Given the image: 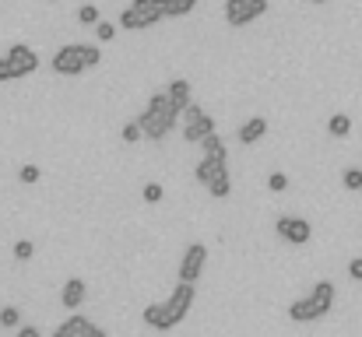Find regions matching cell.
I'll use <instances>...</instances> for the list:
<instances>
[{
    "label": "cell",
    "instance_id": "5bb4252c",
    "mask_svg": "<svg viewBox=\"0 0 362 337\" xmlns=\"http://www.w3.org/2000/svg\"><path fill=\"white\" fill-rule=\"evenodd\" d=\"M166 95H169V102L176 106V113H183V109L194 102V99H190V81H183V78H180V81H173V85L166 88Z\"/></svg>",
    "mask_w": 362,
    "mask_h": 337
},
{
    "label": "cell",
    "instance_id": "83f0119b",
    "mask_svg": "<svg viewBox=\"0 0 362 337\" xmlns=\"http://www.w3.org/2000/svg\"><path fill=\"white\" fill-rule=\"evenodd\" d=\"M32 253H36V246H32L29 239H22V242H15V256H18V260H32Z\"/></svg>",
    "mask_w": 362,
    "mask_h": 337
},
{
    "label": "cell",
    "instance_id": "e0dca14e",
    "mask_svg": "<svg viewBox=\"0 0 362 337\" xmlns=\"http://www.w3.org/2000/svg\"><path fill=\"white\" fill-rule=\"evenodd\" d=\"M208 190H211V197H218V200H225V197L232 193V179H229V172H222V176H215V179L208 183Z\"/></svg>",
    "mask_w": 362,
    "mask_h": 337
},
{
    "label": "cell",
    "instance_id": "7a4b0ae2",
    "mask_svg": "<svg viewBox=\"0 0 362 337\" xmlns=\"http://www.w3.org/2000/svg\"><path fill=\"white\" fill-rule=\"evenodd\" d=\"M176 106L169 102V95L166 92H159V95H152L148 99V106H145V113L138 116V123H141V134L145 137H152V141H162L173 127H176Z\"/></svg>",
    "mask_w": 362,
    "mask_h": 337
},
{
    "label": "cell",
    "instance_id": "3957f363",
    "mask_svg": "<svg viewBox=\"0 0 362 337\" xmlns=\"http://www.w3.org/2000/svg\"><path fill=\"white\" fill-rule=\"evenodd\" d=\"M330 309H334V284H330V281H316V284L309 288V295H302V298H295V302L288 305V319H295V323H313V319L327 316Z\"/></svg>",
    "mask_w": 362,
    "mask_h": 337
},
{
    "label": "cell",
    "instance_id": "2e32d148",
    "mask_svg": "<svg viewBox=\"0 0 362 337\" xmlns=\"http://www.w3.org/2000/svg\"><path fill=\"white\" fill-rule=\"evenodd\" d=\"M197 8V0H166V18H187Z\"/></svg>",
    "mask_w": 362,
    "mask_h": 337
},
{
    "label": "cell",
    "instance_id": "f546056e",
    "mask_svg": "<svg viewBox=\"0 0 362 337\" xmlns=\"http://www.w3.org/2000/svg\"><path fill=\"white\" fill-rule=\"evenodd\" d=\"M81 337H109V333H106V330H102V326H95V323H88V326H85V333H81Z\"/></svg>",
    "mask_w": 362,
    "mask_h": 337
},
{
    "label": "cell",
    "instance_id": "484cf974",
    "mask_svg": "<svg viewBox=\"0 0 362 337\" xmlns=\"http://www.w3.org/2000/svg\"><path fill=\"white\" fill-rule=\"evenodd\" d=\"M95 36H99V43H109V39L116 36V25H113V22H99V25H95Z\"/></svg>",
    "mask_w": 362,
    "mask_h": 337
},
{
    "label": "cell",
    "instance_id": "30bf717a",
    "mask_svg": "<svg viewBox=\"0 0 362 337\" xmlns=\"http://www.w3.org/2000/svg\"><path fill=\"white\" fill-rule=\"evenodd\" d=\"M204 263H208V249H204V242H190L187 253H183V260H180V281H190V284L201 281Z\"/></svg>",
    "mask_w": 362,
    "mask_h": 337
},
{
    "label": "cell",
    "instance_id": "4dcf8cb0",
    "mask_svg": "<svg viewBox=\"0 0 362 337\" xmlns=\"http://www.w3.org/2000/svg\"><path fill=\"white\" fill-rule=\"evenodd\" d=\"M0 81H15V78H11V67H8L4 57H0Z\"/></svg>",
    "mask_w": 362,
    "mask_h": 337
},
{
    "label": "cell",
    "instance_id": "ac0fdd59",
    "mask_svg": "<svg viewBox=\"0 0 362 337\" xmlns=\"http://www.w3.org/2000/svg\"><path fill=\"white\" fill-rule=\"evenodd\" d=\"M201 148H204V155H229V151H225V141L218 137V130L208 134V137L201 141Z\"/></svg>",
    "mask_w": 362,
    "mask_h": 337
},
{
    "label": "cell",
    "instance_id": "52a82bcc",
    "mask_svg": "<svg viewBox=\"0 0 362 337\" xmlns=\"http://www.w3.org/2000/svg\"><path fill=\"white\" fill-rule=\"evenodd\" d=\"M260 15H267V0H225V22L229 25H250Z\"/></svg>",
    "mask_w": 362,
    "mask_h": 337
},
{
    "label": "cell",
    "instance_id": "7402d4cb",
    "mask_svg": "<svg viewBox=\"0 0 362 337\" xmlns=\"http://www.w3.org/2000/svg\"><path fill=\"white\" fill-rule=\"evenodd\" d=\"M64 323H67V330H71L74 337H81V333H85V326H88L92 319H88V316H81V312H71V316H67Z\"/></svg>",
    "mask_w": 362,
    "mask_h": 337
},
{
    "label": "cell",
    "instance_id": "d6986e66",
    "mask_svg": "<svg viewBox=\"0 0 362 337\" xmlns=\"http://www.w3.org/2000/svg\"><path fill=\"white\" fill-rule=\"evenodd\" d=\"M341 183H344V190L358 193V190H362V169H344V172H341Z\"/></svg>",
    "mask_w": 362,
    "mask_h": 337
},
{
    "label": "cell",
    "instance_id": "44dd1931",
    "mask_svg": "<svg viewBox=\"0 0 362 337\" xmlns=\"http://www.w3.org/2000/svg\"><path fill=\"white\" fill-rule=\"evenodd\" d=\"M78 22H81V25H92V29H95V25L102 22V18H99V8H95V4H85V8H78Z\"/></svg>",
    "mask_w": 362,
    "mask_h": 337
},
{
    "label": "cell",
    "instance_id": "6da1fadb",
    "mask_svg": "<svg viewBox=\"0 0 362 337\" xmlns=\"http://www.w3.org/2000/svg\"><path fill=\"white\" fill-rule=\"evenodd\" d=\"M190 305H194V284L180 281L166 302L145 305L141 316H145V326H152V330H173L176 323H183V316L190 312Z\"/></svg>",
    "mask_w": 362,
    "mask_h": 337
},
{
    "label": "cell",
    "instance_id": "cb8c5ba5",
    "mask_svg": "<svg viewBox=\"0 0 362 337\" xmlns=\"http://www.w3.org/2000/svg\"><path fill=\"white\" fill-rule=\"evenodd\" d=\"M162 197H166L162 183H145V204H159Z\"/></svg>",
    "mask_w": 362,
    "mask_h": 337
},
{
    "label": "cell",
    "instance_id": "5b68a950",
    "mask_svg": "<svg viewBox=\"0 0 362 337\" xmlns=\"http://www.w3.org/2000/svg\"><path fill=\"white\" fill-rule=\"evenodd\" d=\"M166 18V0H134V4L120 15V29H130V32H141V29H152Z\"/></svg>",
    "mask_w": 362,
    "mask_h": 337
},
{
    "label": "cell",
    "instance_id": "d4e9b609",
    "mask_svg": "<svg viewBox=\"0 0 362 337\" xmlns=\"http://www.w3.org/2000/svg\"><path fill=\"white\" fill-rule=\"evenodd\" d=\"M120 137H123V144H138V141H141V123H138V120H134V123H127Z\"/></svg>",
    "mask_w": 362,
    "mask_h": 337
},
{
    "label": "cell",
    "instance_id": "603a6c76",
    "mask_svg": "<svg viewBox=\"0 0 362 337\" xmlns=\"http://www.w3.org/2000/svg\"><path fill=\"white\" fill-rule=\"evenodd\" d=\"M267 190H271V193L288 190V176H285V172H271V176H267Z\"/></svg>",
    "mask_w": 362,
    "mask_h": 337
},
{
    "label": "cell",
    "instance_id": "ffe728a7",
    "mask_svg": "<svg viewBox=\"0 0 362 337\" xmlns=\"http://www.w3.org/2000/svg\"><path fill=\"white\" fill-rule=\"evenodd\" d=\"M0 326H22V309L4 305V309H0Z\"/></svg>",
    "mask_w": 362,
    "mask_h": 337
},
{
    "label": "cell",
    "instance_id": "4316f807",
    "mask_svg": "<svg viewBox=\"0 0 362 337\" xmlns=\"http://www.w3.org/2000/svg\"><path fill=\"white\" fill-rule=\"evenodd\" d=\"M39 176H43V169H39V165H22V172H18V179H22V183H39Z\"/></svg>",
    "mask_w": 362,
    "mask_h": 337
},
{
    "label": "cell",
    "instance_id": "ba28073f",
    "mask_svg": "<svg viewBox=\"0 0 362 337\" xmlns=\"http://www.w3.org/2000/svg\"><path fill=\"white\" fill-rule=\"evenodd\" d=\"M4 60H8V67H11V78H15V81H18V78L36 74V67H39L36 50H32V46H25V43H15V46L4 53Z\"/></svg>",
    "mask_w": 362,
    "mask_h": 337
},
{
    "label": "cell",
    "instance_id": "836d02e7",
    "mask_svg": "<svg viewBox=\"0 0 362 337\" xmlns=\"http://www.w3.org/2000/svg\"><path fill=\"white\" fill-rule=\"evenodd\" d=\"M313 4H327V0H313Z\"/></svg>",
    "mask_w": 362,
    "mask_h": 337
},
{
    "label": "cell",
    "instance_id": "d6a6232c",
    "mask_svg": "<svg viewBox=\"0 0 362 337\" xmlns=\"http://www.w3.org/2000/svg\"><path fill=\"white\" fill-rule=\"evenodd\" d=\"M53 337H74V333H71V330H67V323H60V326H57V330H53Z\"/></svg>",
    "mask_w": 362,
    "mask_h": 337
},
{
    "label": "cell",
    "instance_id": "277c9868",
    "mask_svg": "<svg viewBox=\"0 0 362 337\" xmlns=\"http://www.w3.org/2000/svg\"><path fill=\"white\" fill-rule=\"evenodd\" d=\"M99 60H102V53H99L95 46L71 43V46H60L50 64H53V71H57L60 78H78V74H85L88 67H99Z\"/></svg>",
    "mask_w": 362,
    "mask_h": 337
},
{
    "label": "cell",
    "instance_id": "9a60e30c",
    "mask_svg": "<svg viewBox=\"0 0 362 337\" xmlns=\"http://www.w3.org/2000/svg\"><path fill=\"white\" fill-rule=\"evenodd\" d=\"M327 134H330V137H348V134H351V120H348L344 113H334V116L327 120Z\"/></svg>",
    "mask_w": 362,
    "mask_h": 337
},
{
    "label": "cell",
    "instance_id": "1f68e13d",
    "mask_svg": "<svg viewBox=\"0 0 362 337\" xmlns=\"http://www.w3.org/2000/svg\"><path fill=\"white\" fill-rule=\"evenodd\" d=\"M18 337H43L36 326H18Z\"/></svg>",
    "mask_w": 362,
    "mask_h": 337
},
{
    "label": "cell",
    "instance_id": "8fae6325",
    "mask_svg": "<svg viewBox=\"0 0 362 337\" xmlns=\"http://www.w3.org/2000/svg\"><path fill=\"white\" fill-rule=\"evenodd\" d=\"M222 172H229V155H204L201 162H197V169H194V176H197V183L201 186H208L215 176H222Z\"/></svg>",
    "mask_w": 362,
    "mask_h": 337
},
{
    "label": "cell",
    "instance_id": "4fadbf2b",
    "mask_svg": "<svg viewBox=\"0 0 362 337\" xmlns=\"http://www.w3.org/2000/svg\"><path fill=\"white\" fill-rule=\"evenodd\" d=\"M264 134H267V120H264V116H250V120L239 127L236 137H239L243 144H257V141H264Z\"/></svg>",
    "mask_w": 362,
    "mask_h": 337
},
{
    "label": "cell",
    "instance_id": "9c48e42d",
    "mask_svg": "<svg viewBox=\"0 0 362 337\" xmlns=\"http://www.w3.org/2000/svg\"><path fill=\"white\" fill-rule=\"evenodd\" d=\"M278 235L288 242V246H306L313 239V225L306 218H295V214H285L278 218Z\"/></svg>",
    "mask_w": 362,
    "mask_h": 337
},
{
    "label": "cell",
    "instance_id": "7c38bea8",
    "mask_svg": "<svg viewBox=\"0 0 362 337\" xmlns=\"http://www.w3.org/2000/svg\"><path fill=\"white\" fill-rule=\"evenodd\" d=\"M85 295H88V284H85L81 277H67L64 288H60V302H64V309H78V305L85 302Z\"/></svg>",
    "mask_w": 362,
    "mask_h": 337
},
{
    "label": "cell",
    "instance_id": "f1b7e54d",
    "mask_svg": "<svg viewBox=\"0 0 362 337\" xmlns=\"http://www.w3.org/2000/svg\"><path fill=\"white\" fill-rule=\"evenodd\" d=\"M348 277H351V281H362V256H355V260L348 263Z\"/></svg>",
    "mask_w": 362,
    "mask_h": 337
},
{
    "label": "cell",
    "instance_id": "8992f818",
    "mask_svg": "<svg viewBox=\"0 0 362 337\" xmlns=\"http://www.w3.org/2000/svg\"><path fill=\"white\" fill-rule=\"evenodd\" d=\"M208 134H215V120H211V113H204L201 106H187L183 109V141H190V144H201Z\"/></svg>",
    "mask_w": 362,
    "mask_h": 337
}]
</instances>
